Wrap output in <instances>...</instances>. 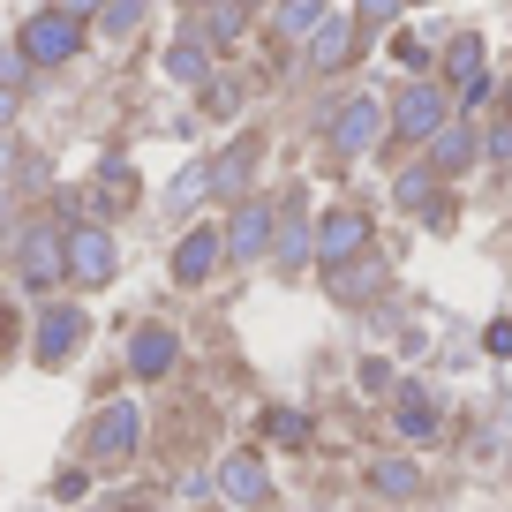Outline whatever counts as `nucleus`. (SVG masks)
Wrapping results in <instances>:
<instances>
[{
	"instance_id": "nucleus-1",
	"label": "nucleus",
	"mask_w": 512,
	"mask_h": 512,
	"mask_svg": "<svg viewBox=\"0 0 512 512\" xmlns=\"http://www.w3.org/2000/svg\"><path fill=\"white\" fill-rule=\"evenodd\" d=\"M16 53H23L31 68H61V61H76V53H83V23H68L61 8H38V16L23 23Z\"/></svg>"
},
{
	"instance_id": "nucleus-2",
	"label": "nucleus",
	"mask_w": 512,
	"mask_h": 512,
	"mask_svg": "<svg viewBox=\"0 0 512 512\" xmlns=\"http://www.w3.org/2000/svg\"><path fill=\"white\" fill-rule=\"evenodd\" d=\"M113 234L106 226H76V234H61V279H76V287H106L113 279Z\"/></svg>"
},
{
	"instance_id": "nucleus-3",
	"label": "nucleus",
	"mask_w": 512,
	"mask_h": 512,
	"mask_svg": "<svg viewBox=\"0 0 512 512\" xmlns=\"http://www.w3.org/2000/svg\"><path fill=\"white\" fill-rule=\"evenodd\" d=\"M136 437H144V415L128 400H106L98 422H91V467H121L128 452H136Z\"/></svg>"
},
{
	"instance_id": "nucleus-4",
	"label": "nucleus",
	"mask_w": 512,
	"mask_h": 512,
	"mask_svg": "<svg viewBox=\"0 0 512 512\" xmlns=\"http://www.w3.org/2000/svg\"><path fill=\"white\" fill-rule=\"evenodd\" d=\"M309 249H317L324 264H347V256H362V249H369V211L332 204V211L317 219V234H309Z\"/></svg>"
},
{
	"instance_id": "nucleus-5",
	"label": "nucleus",
	"mask_w": 512,
	"mask_h": 512,
	"mask_svg": "<svg viewBox=\"0 0 512 512\" xmlns=\"http://www.w3.org/2000/svg\"><path fill=\"white\" fill-rule=\"evenodd\" d=\"M16 279L23 287H53L61 279V234L53 226H23L16 234Z\"/></svg>"
},
{
	"instance_id": "nucleus-6",
	"label": "nucleus",
	"mask_w": 512,
	"mask_h": 512,
	"mask_svg": "<svg viewBox=\"0 0 512 512\" xmlns=\"http://www.w3.org/2000/svg\"><path fill=\"white\" fill-rule=\"evenodd\" d=\"M76 339H83V309H68V302H53V309H38V369H61L68 354H76Z\"/></svg>"
},
{
	"instance_id": "nucleus-7",
	"label": "nucleus",
	"mask_w": 512,
	"mask_h": 512,
	"mask_svg": "<svg viewBox=\"0 0 512 512\" xmlns=\"http://www.w3.org/2000/svg\"><path fill=\"white\" fill-rule=\"evenodd\" d=\"M384 121L400 128V136H422V144H430L437 128H445V91H430V83H407V91H400V106L384 113Z\"/></svg>"
},
{
	"instance_id": "nucleus-8",
	"label": "nucleus",
	"mask_w": 512,
	"mask_h": 512,
	"mask_svg": "<svg viewBox=\"0 0 512 512\" xmlns=\"http://www.w3.org/2000/svg\"><path fill=\"white\" fill-rule=\"evenodd\" d=\"M181 362V339L166 332V324H144V332L128 339V377H144V384H159L166 369Z\"/></svg>"
},
{
	"instance_id": "nucleus-9",
	"label": "nucleus",
	"mask_w": 512,
	"mask_h": 512,
	"mask_svg": "<svg viewBox=\"0 0 512 512\" xmlns=\"http://www.w3.org/2000/svg\"><path fill=\"white\" fill-rule=\"evenodd\" d=\"M219 490H226V505H264L272 497V475H264V460L256 452H234V460H219Z\"/></svg>"
},
{
	"instance_id": "nucleus-10",
	"label": "nucleus",
	"mask_w": 512,
	"mask_h": 512,
	"mask_svg": "<svg viewBox=\"0 0 512 512\" xmlns=\"http://www.w3.org/2000/svg\"><path fill=\"white\" fill-rule=\"evenodd\" d=\"M377 136H384V106H377V98H347V113L332 121V144L354 159V151H369Z\"/></svg>"
},
{
	"instance_id": "nucleus-11",
	"label": "nucleus",
	"mask_w": 512,
	"mask_h": 512,
	"mask_svg": "<svg viewBox=\"0 0 512 512\" xmlns=\"http://www.w3.org/2000/svg\"><path fill=\"white\" fill-rule=\"evenodd\" d=\"M219 256H226L219 226H196V234H189V241H181V249H174V279H181V287H204Z\"/></svg>"
},
{
	"instance_id": "nucleus-12",
	"label": "nucleus",
	"mask_w": 512,
	"mask_h": 512,
	"mask_svg": "<svg viewBox=\"0 0 512 512\" xmlns=\"http://www.w3.org/2000/svg\"><path fill=\"white\" fill-rule=\"evenodd\" d=\"M377 287H384V256H377V249H362V256H347V264H332V294H339V302H369Z\"/></svg>"
},
{
	"instance_id": "nucleus-13",
	"label": "nucleus",
	"mask_w": 512,
	"mask_h": 512,
	"mask_svg": "<svg viewBox=\"0 0 512 512\" xmlns=\"http://www.w3.org/2000/svg\"><path fill=\"white\" fill-rule=\"evenodd\" d=\"M445 68H452V83H460V106H475V98L490 91V83H482V38L475 31H460L445 46Z\"/></svg>"
},
{
	"instance_id": "nucleus-14",
	"label": "nucleus",
	"mask_w": 512,
	"mask_h": 512,
	"mask_svg": "<svg viewBox=\"0 0 512 512\" xmlns=\"http://www.w3.org/2000/svg\"><path fill=\"white\" fill-rule=\"evenodd\" d=\"M226 256H264V249H272V211H264V204H241L234 211V226H226Z\"/></svg>"
},
{
	"instance_id": "nucleus-15",
	"label": "nucleus",
	"mask_w": 512,
	"mask_h": 512,
	"mask_svg": "<svg viewBox=\"0 0 512 512\" xmlns=\"http://www.w3.org/2000/svg\"><path fill=\"white\" fill-rule=\"evenodd\" d=\"M475 128H467V121H445V128H437V136H430V166H437V174H467V166H475Z\"/></svg>"
},
{
	"instance_id": "nucleus-16",
	"label": "nucleus",
	"mask_w": 512,
	"mask_h": 512,
	"mask_svg": "<svg viewBox=\"0 0 512 512\" xmlns=\"http://www.w3.org/2000/svg\"><path fill=\"white\" fill-rule=\"evenodd\" d=\"M392 430L400 437H437V400L422 384H400V400H392Z\"/></svg>"
},
{
	"instance_id": "nucleus-17",
	"label": "nucleus",
	"mask_w": 512,
	"mask_h": 512,
	"mask_svg": "<svg viewBox=\"0 0 512 512\" xmlns=\"http://www.w3.org/2000/svg\"><path fill=\"white\" fill-rule=\"evenodd\" d=\"M309 38H317V46H309V61H317V68H347V53H354V16H324Z\"/></svg>"
},
{
	"instance_id": "nucleus-18",
	"label": "nucleus",
	"mask_w": 512,
	"mask_h": 512,
	"mask_svg": "<svg viewBox=\"0 0 512 512\" xmlns=\"http://www.w3.org/2000/svg\"><path fill=\"white\" fill-rule=\"evenodd\" d=\"M369 482H377L384 497H415L422 490V467L415 460H377V467H369Z\"/></svg>"
},
{
	"instance_id": "nucleus-19",
	"label": "nucleus",
	"mask_w": 512,
	"mask_h": 512,
	"mask_svg": "<svg viewBox=\"0 0 512 512\" xmlns=\"http://www.w3.org/2000/svg\"><path fill=\"white\" fill-rule=\"evenodd\" d=\"M249 166H256V144H234L219 166H204V174H211V189H249Z\"/></svg>"
},
{
	"instance_id": "nucleus-20",
	"label": "nucleus",
	"mask_w": 512,
	"mask_h": 512,
	"mask_svg": "<svg viewBox=\"0 0 512 512\" xmlns=\"http://www.w3.org/2000/svg\"><path fill=\"white\" fill-rule=\"evenodd\" d=\"M324 16H332L324 0H287V8H279V38H309Z\"/></svg>"
},
{
	"instance_id": "nucleus-21",
	"label": "nucleus",
	"mask_w": 512,
	"mask_h": 512,
	"mask_svg": "<svg viewBox=\"0 0 512 512\" xmlns=\"http://www.w3.org/2000/svg\"><path fill=\"white\" fill-rule=\"evenodd\" d=\"M166 76L174 83H204L211 76V61H204V46H196V38H181L174 53H166Z\"/></svg>"
},
{
	"instance_id": "nucleus-22",
	"label": "nucleus",
	"mask_w": 512,
	"mask_h": 512,
	"mask_svg": "<svg viewBox=\"0 0 512 512\" xmlns=\"http://www.w3.org/2000/svg\"><path fill=\"white\" fill-rule=\"evenodd\" d=\"M144 8H151V0H106V23H98V31H106V38H128L136 23H144Z\"/></svg>"
},
{
	"instance_id": "nucleus-23",
	"label": "nucleus",
	"mask_w": 512,
	"mask_h": 512,
	"mask_svg": "<svg viewBox=\"0 0 512 512\" xmlns=\"http://www.w3.org/2000/svg\"><path fill=\"white\" fill-rule=\"evenodd\" d=\"M204 189H211V174H204V166H189V174L174 181V196H166V204H174V211H189V204H204Z\"/></svg>"
},
{
	"instance_id": "nucleus-24",
	"label": "nucleus",
	"mask_w": 512,
	"mask_h": 512,
	"mask_svg": "<svg viewBox=\"0 0 512 512\" xmlns=\"http://www.w3.org/2000/svg\"><path fill=\"white\" fill-rule=\"evenodd\" d=\"M309 256V226L302 219H279V264H302Z\"/></svg>"
},
{
	"instance_id": "nucleus-25",
	"label": "nucleus",
	"mask_w": 512,
	"mask_h": 512,
	"mask_svg": "<svg viewBox=\"0 0 512 512\" xmlns=\"http://www.w3.org/2000/svg\"><path fill=\"white\" fill-rule=\"evenodd\" d=\"M264 430H272L279 445H302V437H309V422L294 415V407H272V415H264Z\"/></svg>"
},
{
	"instance_id": "nucleus-26",
	"label": "nucleus",
	"mask_w": 512,
	"mask_h": 512,
	"mask_svg": "<svg viewBox=\"0 0 512 512\" xmlns=\"http://www.w3.org/2000/svg\"><path fill=\"white\" fill-rule=\"evenodd\" d=\"M392 189H400V204H407V211H422V204H430V174H400Z\"/></svg>"
},
{
	"instance_id": "nucleus-27",
	"label": "nucleus",
	"mask_w": 512,
	"mask_h": 512,
	"mask_svg": "<svg viewBox=\"0 0 512 512\" xmlns=\"http://www.w3.org/2000/svg\"><path fill=\"white\" fill-rule=\"evenodd\" d=\"M234 31H241V8H211V16H204V38H219V46H226Z\"/></svg>"
},
{
	"instance_id": "nucleus-28",
	"label": "nucleus",
	"mask_w": 512,
	"mask_h": 512,
	"mask_svg": "<svg viewBox=\"0 0 512 512\" xmlns=\"http://www.w3.org/2000/svg\"><path fill=\"white\" fill-rule=\"evenodd\" d=\"M23 76H31V61L8 46V53H0V91H23Z\"/></svg>"
},
{
	"instance_id": "nucleus-29",
	"label": "nucleus",
	"mask_w": 512,
	"mask_h": 512,
	"mask_svg": "<svg viewBox=\"0 0 512 512\" xmlns=\"http://www.w3.org/2000/svg\"><path fill=\"white\" fill-rule=\"evenodd\" d=\"M482 347H490V354H512V324H505V317H497V324H490V332H482Z\"/></svg>"
},
{
	"instance_id": "nucleus-30",
	"label": "nucleus",
	"mask_w": 512,
	"mask_h": 512,
	"mask_svg": "<svg viewBox=\"0 0 512 512\" xmlns=\"http://www.w3.org/2000/svg\"><path fill=\"white\" fill-rule=\"evenodd\" d=\"M354 16H369V23H392V16H400V0H362Z\"/></svg>"
},
{
	"instance_id": "nucleus-31",
	"label": "nucleus",
	"mask_w": 512,
	"mask_h": 512,
	"mask_svg": "<svg viewBox=\"0 0 512 512\" xmlns=\"http://www.w3.org/2000/svg\"><path fill=\"white\" fill-rule=\"evenodd\" d=\"M53 8H61L68 23H83V16H98V8H106V0H53Z\"/></svg>"
},
{
	"instance_id": "nucleus-32",
	"label": "nucleus",
	"mask_w": 512,
	"mask_h": 512,
	"mask_svg": "<svg viewBox=\"0 0 512 512\" xmlns=\"http://www.w3.org/2000/svg\"><path fill=\"white\" fill-rule=\"evenodd\" d=\"M490 159H497V166H512V121H505V128L490 136Z\"/></svg>"
},
{
	"instance_id": "nucleus-33",
	"label": "nucleus",
	"mask_w": 512,
	"mask_h": 512,
	"mask_svg": "<svg viewBox=\"0 0 512 512\" xmlns=\"http://www.w3.org/2000/svg\"><path fill=\"white\" fill-rule=\"evenodd\" d=\"M8 174H16V151H8V136H0V189H8Z\"/></svg>"
},
{
	"instance_id": "nucleus-34",
	"label": "nucleus",
	"mask_w": 512,
	"mask_h": 512,
	"mask_svg": "<svg viewBox=\"0 0 512 512\" xmlns=\"http://www.w3.org/2000/svg\"><path fill=\"white\" fill-rule=\"evenodd\" d=\"M8 121H16V91H0V136H8Z\"/></svg>"
},
{
	"instance_id": "nucleus-35",
	"label": "nucleus",
	"mask_w": 512,
	"mask_h": 512,
	"mask_svg": "<svg viewBox=\"0 0 512 512\" xmlns=\"http://www.w3.org/2000/svg\"><path fill=\"white\" fill-rule=\"evenodd\" d=\"M0 339H8V302H0Z\"/></svg>"
},
{
	"instance_id": "nucleus-36",
	"label": "nucleus",
	"mask_w": 512,
	"mask_h": 512,
	"mask_svg": "<svg viewBox=\"0 0 512 512\" xmlns=\"http://www.w3.org/2000/svg\"><path fill=\"white\" fill-rule=\"evenodd\" d=\"M128 512H144V505H128Z\"/></svg>"
},
{
	"instance_id": "nucleus-37",
	"label": "nucleus",
	"mask_w": 512,
	"mask_h": 512,
	"mask_svg": "<svg viewBox=\"0 0 512 512\" xmlns=\"http://www.w3.org/2000/svg\"><path fill=\"white\" fill-rule=\"evenodd\" d=\"M211 512H219V505H211Z\"/></svg>"
}]
</instances>
